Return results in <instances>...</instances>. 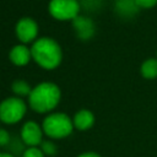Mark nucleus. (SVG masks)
Returning a JSON list of instances; mask_svg holds the SVG:
<instances>
[{
    "instance_id": "obj_1",
    "label": "nucleus",
    "mask_w": 157,
    "mask_h": 157,
    "mask_svg": "<svg viewBox=\"0 0 157 157\" xmlns=\"http://www.w3.org/2000/svg\"><path fill=\"white\" fill-rule=\"evenodd\" d=\"M32 58L42 67L52 70L55 69L61 61V49L60 45L52 38H39L31 48Z\"/></svg>"
},
{
    "instance_id": "obj_2",
    "label": "nucleus",
    "mask_w": 157,
    "mask_h": 157,
    "mask_svg": "<svg viewBox=\"0 0 157 157\" xmlns=\"http://www.w3.org/2000/svg\"><path fill=\"white\" fill-rule=\"evenodd\" d=\"M29 105L38 113H45L56 107L60 101V90L55 83L42 82L32 88L29 93Z\"/></svg>"
},
{
    "instance_id": "obj_3",
    "label": "nucleus",
    "mask_w": 157,
    "mask_h": 157,
    "mask_svg": "<svg viewBox=\"0 0 157 157\" xmlns=\"http://www.w3.org/2000/svg\"><path fill=\"white\" fill-rule=\"evenodd\" d=\"M74 123L64 113H54L43 120V131L53 139H61L71 134Z\"/></svg>"
},
{
    "instance_id": "obj_4",
    "label": "nucleus",
    "mask_w": 157,
    "mask_h": 157,
    "mask_svg": "<svg viewBox=\"0 0 157 157\" xmlns=\"http://www.w3.org/2000/svg\"><path fill=\"white\" fill-rule=\"evenodd\" d=\"M26 113V104L21 98L10 97L0 103V120L6 124L20 121Z\"/></svg>"
},
{
    "instance_id": "obj_5",
    "label": "nucleus",
    "mask_w": 157,
    "mask_h": 157,
    "mask_svg": "<svg viewBox=\"0 0 157 157\" xmlns=\"http://www.w3.org/2000/svg\"><path fill=\"white\" fill-rule=\"evenodd\" d=\"M78 10L77 0H52L49 2V12L56 20H74L78 16Z\"/></svg>"
},
{
    "instance_id": "obj_6",
    "label": "nucleus",
    "mask_w": 157,
    "mask_h": 157,
    "mask_svg": "<svg viewBox=\"0 0 157 157\" xmlns=\"http://www.w3.org/2000/svg\"><path fill=\"white\" fill-rule=\"evenodd\" d=\"M37 33H38V26L36 21L29 17L21 18L16 25L17 38L23 43L32 42L37 37Z\"/></svg>"
},
{
    "instance_id": "obj_7",
    "label": "nucleus",
    "mask_w": 157,
    "mask_h": 157,
    "mask_svg": "<svg viewBox=\"0 0 157 157\" xmlns=\"http://www.w3.org/2000/svg\"><path fill=\"white\" fill-rule=\"evenodd\" d=\"M21 139L31 147L42 144V130L39 125L36 121H27L21 129Z\"/></svg>"
},
{
    "instance_id": "obj_8",
    "label": "nucleus",
    "mask_w": 157,
    "mask_h": 157,
    "mask_svg": "<svg viewBox=\"0 0 157 157\" xmlns=\"http://www.w3.org/2000/svg\"><path fill=\"white\" fill-rule=\"evenodd\" d=\"M72 25H74V28L76 31L77 37L82 40H86L88 38H91L93 32H94V25L87 17L77 16L72 20Z\"/></svg>"
},
{
    "instance_id": "obj_9",
    "label": "nucleus",
    "mask_w": 157,
    "mask_h": 157,
    "mask_svg": "<svg viewBox=\"0 0 157 157\" xmlns=\"http://www.w3.org/2000/svg\"><path fill=\"white\" fill-rule=\"evenodd\" d=\"M31 49H28L26 45H15L10 52V60L15 65H26L31 59Z\"/></svg>"
},
{
    "instance_id": "obj_10",
    "label": "nucleus",
    "mask_w": 157,
    "mask_h": 157,
    "mask_svg": "<svg viewBox=\"0 0 157 157\" xmlns=\"http://www.w3.org/2000/svg\"><path fill=\"white\" fill-rule=\"evenodd\" d=\"M72 123H74V126L78 130H87L93 125L94 117H93L92 112H90L87 109H82L75 114Z\"/></svg>"
},
{
    "instance_id": "obj_11",
    "label": "nucleus",
    "mask_w": 157,
    "mask_h": 157,
    "mask_svg": "<svg viewBox=\"0 0 157 157\" xmlns=\"http://www.w3.org/2000/svg\"><path fill=\"white\" fill-rule=\"evenodd\" d=\"M141 75L147 80H153L157 77V59L148 58L146 59L140 67Z\"/></svg>"
},
{
    "instance_id": "obj_12",
    "label": "nucleus",
    "mask_w": 157,
    "mask_h": 157,
    "mask_svg": "<svg viewBox=\"0 0 157 157\" xmlns=\"http://www.w3.org/2000/svg\"><path fill=\"white\" fill-rule=\"evenodd\" d=\"M136 9L135 0H117V10L121 15H131Z\"/></svg>"
},
{
    "instance_id": "obj_13",
    "label": "nucleus",
    "mask_w": 157,
    "mask_h": 157,
    "mask_svg": "<svg viewBox=\"0 0 157 157\" xmlns=\"http://www.w3.org/2000/svg\"><path fill=\"white\" fill-rule=\"evenodd\" d=\"M12 91L18 94V96H27L31 93V87L26 82V81H22V80H17L12 83Z\"/></svg>"
},
{
    "instance_id": "obj_14",
    "label": "nucleus",
    "mask_w": 157,
    "mask_h": 157,
    "mask_svg": "<svg viewBox=\"0 0 157 157\" xmlns=\"http://www.w3.org/2000/svg\"><path fill=\"white\" fill-rule=\"evenodd\" d=\"M40 150L44 155H48V156H54L55 152H56V146L50 142V141H43L40 144Z\"/></svg>"
},
{
    "instance_id": "obj_15",
    "label": "nucleus",
    "mask_w": 157,
    "mask_h": 157,
    "mask_svg": "<svg viewBox=\"0 0 157 157\" xmlns=\"http://www.w3.org/2000/svg\"><path fill=\"white\" fill-rule=\"evenodd\" d=\"M22 157H44V153L37 147H29L23 152Z\"/></svg>"
},
{
    "instance_id": "obj_16",
    "label": "nucleus",
    "mask_w": 157,
    "mask_h": 157,
    "mask_svg": "<svg viewBox=\"0 0 157 157\" xmlns=\"http://www.w3.org/2000/svg\"><path fill=\"white\" fill-rule=\"evenodd\" d=\"M135 4L139 9H151L157 5V0H135Z\"/></svg>"
},
{
    "instance_id": "obj_17",
    "label": "nucleus",
    "mask_w": 157,
    "mask_h": 157,
    "mask_svg": "<svg viewBox=\"0 0 157 157\" xmlns=\"http://www.w3.org/2000/svg\"><path fill=\"white\" fill-rule=\"evenodd\" d=\"M9 140H10V135H9V132H7L6 130H4V129H0V146H5V145H7Z\"/></svg>"
},
{
    "instance_id": "obj_18",
    "label": "nucleus",
    "mask_w": 157,
    "mask_h": 157,
    "mask_svg": "<svg viewBox=\"0 0 157 157\" xmlns=\"http://www.w3.org/2000/svg\"><path fill=\"white\" fill-rule=\"evenodd\" d=\"M78 157H101V156L97 155V153H94V152H85V153L80 155Z\"/></svg>"
},
{
    "instance_id": "obj_19",
    "label": "nucleus",
    "mask_w": 157,
    "mask_h": 157,
    "mask_svg": "<svg viewBox=\"0 0 157 157\" xmlns=\"http://www.w3.org/2000/svg\"><path fill=\"white\" fill-rule=\"evenodd\" d=\"M0 157H13V156L10 155V153H1L0 152Z\"/></svg>"
}]
</instances>
